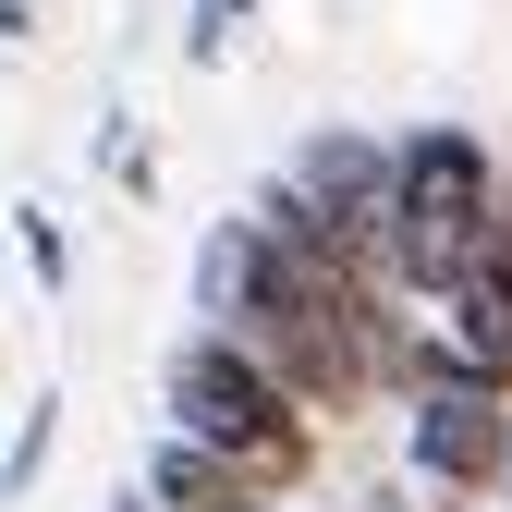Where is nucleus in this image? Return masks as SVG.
Segmentation results:
<instances>
[{"label":"nucleus","instance_id":"f8f14e48","mask_svg":"<svg viewBox=\"0 0 512 512\" xmlns=\"http://www.w3.org/2000/svg\"><path fill=\"white\" fill-rule=\"evenodd\" d=\"M110 512H147V500H135V476H122V488H110Z\"/></svg>","mask_w":512,"mask_h":512},{"label":"nucleus","instance_id":"4468645a","mask_svg":"<svg viewBox=\"0 0 512 512\" xmlns=\"http://www.w3.org/2000/svg\"><path fill=\"white\" fill-rule=\"evenodd\" d=\"M269 512H293V500H269Z\"/></svg>","mask_w":512,"mask_h":512},{"label":"nucleus","instance_id":"f03ea898","mask_svg":"<svg viewBox=\"0 0 512 512\" xmlns=\"http://www.w3.org/2000/svg\"><path fill=\"white\" fill-rule=\"evenodd\" d=\"M500 159L488 135H464V122H415V135H391V220H378V281H391L403 305H439L464 281V256L488 244L500 220Z\"/></svg>","mask_w":512,"mask_h":512},{"label":"nucleus","instance_id":"ddd939ff","mask_svg":"<svg viewBox=\"0 0 512 512\" xmlns=\"http://www.w3.org/2000/svg\"><path fill=\"white\" fill-rule=\"evenodd\" d=\"M220 13H232V25H256V0H220Z\"/></svg>","mask_w":512,"mask_h":512},{"label":"nucleus","instance_id":"0eeeda50","mask_svg":"<svg viewBox=\"0 0 512 512\" xmlns=\"http://www.w3.org/2000/svg\"><path fill=\"white\" fill-rule=\"evenodd\" d=\"M49 452H61V391H49V378H37V403L13 415V439H0V512H13L37 476H49Z\"/></svg>","mask_w":512,"mask_h":512},{"label":"nucleus","instance_id":"20e7f679","mask_svg":"<svg viewBox=\"0 0 512 512\" xmlns=\"http://www.w3.org/2000/svg\"><path fill=\"white\" fill-rule=\"evenodd\" d=\"M281 171L305 183V208H330V232H354V244L378 256V220H391V135H366V122H317Z\"/></svg>","mask_w":512,"mask_h":512},{"label":"nucleus","instance_id":"9b49d317","mask_svg":"<svg viewBox=\"0 0 512 512\" xmlns=\"http://www.w3.org/2000/svg\"><path fill=\"white\" fill-rule=\"evenodd\" d=\"M37 25H49V0H0V49H25Z\"/></svg>","mask_w":512,"mask_h":512},{"label":"nucleus","instance_id":"f257e3e1","mask_svg":"<svg viewBox=\"0 0 512 512\" xmlns=\"http://www.w3.org/2000/svg\"><path fill=\"white\" fill-rule=\"evenodd\" d=\"M159 427L208 439V452L244 464L269 500H293V488L317 476V452H330V427H317V415H305L232 330H183V342L159 354Z\"/></svg>","mask_w":512,"mask_h":512},{"label":"nucleus","instance_id":"39448f33","mask_svg":"<svg viewBox=\"0 0 512 512\" xmlns=\"http://www.w3.org/2000/svg\"><path fill=\"white\" fill-rule=\"evenodd\" d=\"M135 500H147V512H269V488H256L244 464H220L208 439H183V427H159V439H147Z\"/></svg>","mask_w":512,"mask_h":512},{"label":"nucleus","instance_id":"1a4fd4ad","mask_svg":"<svg viewBox=\"0 0 512 512\" xmlns=\"http://www.w3.org/2000/svg\"><path fill=\"white\" fill-rule=\"evenodd\" d=\"M13 256H25V281H37V293H61V281H74V232H61L37 196L13 208Z\"/></svg>","mask_w":512,"mask_h":512},{"label":"nucleus","instance_id":"423d86ee","mask_svg":"<svg viewBox=\"0 0 512 512\" xmlns=\"http://www.w3.org/2000/svg\"><path fill=\"white\" fill-rule=\"evenodd\" d=\"M244 281H256V232H244V208H232V220H208V232H196V269H183V305H196V330H220V317L244 305Z\"/></svg>","mask_w":512,"mask_h":512},{"label":"nucleus","instance_id":"9d476101","mask_svg":"<svg viewBox=\"0 0 512 512\" xmlns=\"http://www.w3.org/2000/svg\"><path fill=\"white\" fill-rule=\"evenodd\" d=\"M183 61H232V13H220V0H196V25H183Z\"/></svg>","mask_w":512,"mask_h":512},{"label":"nucleus","instance_id":"7ed1b4c3","mask_svg":"<svg viewBox=\"0 0 512 512\" xmlns=\"http://www.w3.org/2000/svg\"><path fill=\"white\" fill-rule=\"evenodd\" d=\"M403 464H415L427 500H500L512 391H488V378H415L403 391Z\"/></svg>","mask_w":512,"mask_h":512},{"label":"nucleus","instance_id":"6e6552de","mask_svg":"<svg viewBox=\"0 0 512 512\" xmlns=\"http://www.w3.org/2000/svg\"><path fill=\"white\" fill-rule=\"evenodd\" d=\"M98 183H122V196H159V147L135 135V110H98Z\"/></svg>","mask_w":512,"mask_h":512}]
</instances>
